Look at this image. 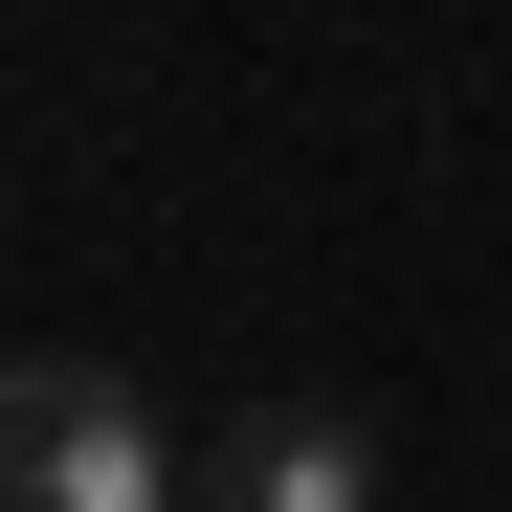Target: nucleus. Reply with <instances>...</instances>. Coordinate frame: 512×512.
Masks as SVG:
<instances>
[{"label": "nucleus", "mask_w": 512, "mask_h": 512, "mask_svg": "<svg viewBox=\"0 0 512 512\" xmlns=\"http://www.w3.org/2000/svg\"><path fill=\"white\" fill-rule=\"evenodd\" d=\"M0 490H23V512H201L179 423H156L112 357H23V379H0Z\"/></svg>", "instance_id": "obj_1"}, {"label": "nucleus", "mask_w": 512, "mask_h": 512, "mask_svg": "<svg viewBox=\"0 0 512 512\" xmlns=\"http://www.w3.org/2000/svg\"><path fill=\"white\" fill-rule=\"evenodd\" d=\"M201 512H379V423L357 401H245L201 446Z\"/></svg>", "instance_id": "obj_2"}]
</instances>
